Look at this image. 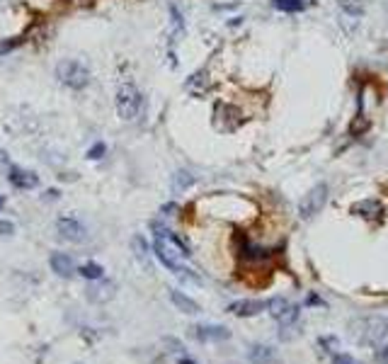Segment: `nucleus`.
Listing matches in <instances>:
<instances>
[{"instance_id": "1", "label": "nucleus", "mask_w": 388, "mask_h": 364, "mask_svg": "<svg viewBox=\"0 0 388 364\" xmlns=\"http://www.w3.org/2000/svg\"><path fill=\"white\" fill-rule=\"evenodd\" d=\"M151 229H153V233H155L153 250H155V255H158L160 263H163L168 270H173L178 277L199 282V279L192 274V270H187L183 265V258H189V248L185 245V240L180 238V235H175L173 231L168 229V226L158 224V221H153V224H151Z\"/></svg>"}, {"instance_id": "2", "label": "nucleus", "mask_w": 388, "mask_h": 364, "mask_svg": "<svg viewBox=\"0 0 388 364\" xmlns=\"http://www.w3.org/2000/svg\"><path fill=\"white\" fill-rule=\"evenodd\" d=\"M350 336L357 345L364 347H379L388 338V318L381 313H371V316L355 318L350 323Z\"/></svg>"}, {"instance_id": "3", "label": "nucleus", "mask_w": 388, "mask_h": 364, "mask_svg": "<svg viewBox=\"0 0 388 364\" xmlns=\"http://www.w3.org/2000/svg\"><path fill=\"white\" fill-rule=\"evenodd\" d=\"M56 78L58 83H63L71 90H85L90 85V68L83 61H76V58H66L56 66Z\"/></svg>"}, {"instance_id": "4", "label": "nucleus", "mask_w": 388, "mask_h": 364, "mask_svg": "<svg viewBox=\"0 0 388 364\" xmlns=\"http://www.w3.org/2000/svg\"><path fill=\"white\" fill-rule=\"evenodd\" d=\"M115 105H117L119 119L134 122V119H139L141 110H144V95H141L131 83H124V85H119V90H117Z\"/></svg>"}, {"instance_id": "5", "label": "nucleus", "mask_w": 388, "mask_h": 364, "mask_svg": "<svg viewBox=\"0 0 388 364\" xmlns=\"http://www.w3.org/2000/svg\"><path fill=\"white\" fill-rule=\"evenodd\" d=\"M326 201H328V185L326 182H318V185H313L311 190L303 195L301 204H298V216H301V219H313L316 214H321Z\"/></svg>"}, {"instance_id": "6", "label": "nucleus", "mask_w": 388, "mask_h": 364, "mask_svg": "<svg viewBox=\"0 0 388 364\" xmlns=\"http://www.w3.org/2000/svg\"><path fill=\"white\" fill-rule=\"evenodd\" d=\"M56 231L63 240H71V243H81L85 238V226L78 219H71V216H61L56 221Z\"/></svg>"}, {"instance_id": "7", "label": "nucleus", "mask_w": 388, "mask_h": 364, "mask_svg": "<svg viewBox=\"0 0 388 364\" xmlns=\"http://www.w3.org/2000/svg\"><path fill=\"white\" fill-rule=\"evenodd\" d=\"M264 308H267V301H262V299H240V301L230 304L228 313H233L238 318H253L258 313H262Z\"/></svg>"}, {"instance_id": "8", "label": "nucleus", "mask_w": 388, "mask_h": 364, "mask_svg": "<svg viewBox=\"0 0 388 364\" xmlns=\"http://www.w3.org/2000/svg\"><path fill=\"white\" fill-rule=\"evenodd\" d=\"M192 336L199 342H223L230 338V331L226 326H194Z\"/></svg>"}, {"instance_id": "9", "label": "nucleus", "mask_w": 388, "mask_h": 364, "mask_svg": "<svg viewBox=\"0 0 388 364\" xmlns=\"http://www.w3.org/2000/svg\"><path fill=\"white\" fill-rule=\"evenodd\" d=\"M8 180L17 190H34L39 185V175L34 170H22V168H10Z\"/></svg>"}, {"instance_id": "10", "label": "nucleus", "mask_w": 388, "mask_h": 364, "mask_svg": "<svg viewBox=\"0 0 388 364\" xmlns=\"http://www.w3.org/2000/svg\"><path fill=\"white\" fill-rule=\"evenodd\" d=\"M352 214L362 216V219H366V221H376L384 216V204H381L379 199H362L352 206Z\"/></svg>"}, {"instance_id": "11", "label": "nucleus", "mask_w": 388, "mask_h": 364, "mask_svg": "<svg viewBox=\"0 0 388 364\" xmlns=\"http://www.w3.org/2000/svg\"><path fill=\"white\" fill-rule=\"evenodd\" d=\"M115 282H100V284H90L87 287V299L92 304H107L110 299H115Z\"/></svg>"}, {"instance_id": "12", "label": "nucleus", "mask_w": 388, "mask_h": 364, "mask_svg": "<svg viewBox=\"0 0 388 364\" xmlns=\"http://www.w3.org/2000/svg\"><path fill=\"white\" fill-rule=\"evenodd\" d=\"M49 265H51V270L58 274V277L68 279L73 277V272H76V265H73V258L66 253H53L51 260H49Z\"/></svg>"}, {"instance_id": "13", "label": "nucleus", "mask_w": 388, "mask_h": 364, "mask_svg": "<svg viewBox=\"0 0 388 364\" xmlns=\"http://www.w3.org/2000/svg\"><path fill=\"white\" fill-rule=\"evenodd\" d=\"M170 301L175 304V308L183 313H187V316H194V313H199V304L194 301V299H189L187 294L178 292V289H170Z\"/></svg>"}, {"instance_id": "14", "label": "nucleus", "mask_w": 388, "mask_h": 364, "mask_svg": "<svg viewBox=\"0 0 388 364\" xmlns=\"http://www.w3.org/2000/svg\"><path fill=\"white\" fill-rule=\"evenodd\" d=\"M272 360H274V347L253 345V350H250V362L253 364H269Z\"/></svg>"}, {"instance_id": "15", "label": "nucleus", "mask_w": 388, "mask_h": 364, "mask_svg": "<svg viewBox=\"0 0 388 364\" xmlns=\"http://www.w3.org/2000/svg\"><path fill=\"white\" fill-rule=\"evenodd\" d=\"M272 5L282 13H301V10L308 8L306 0H272Z\"/></svg>"}, {"instance_id": "16", "label": "nucleus", "mask_w": 388, "mask_h": 364, "mask_svg": "<svg viewBox=\"0 0 388 364\" xmlns=\"http://www.w3.org/2000/svg\"><path fill=\"white\" fill-rule=\"evenodd\" d=\"M192 185H194V175L187 173V170H178V173L173 175V192H185Z\"/></svg>"}, {"instance_id": "17", "label": "nucleus", "mask_w": 388, "mask_h": 364, "mask_svg": "<svg viewBox=\"0 0 388 364\" xmlns=\"http://www.w3.org/2000/svg\"><path fill=\"white\" fill-rule=\"evenodd\" d=\"M78 272H81V277L90 279V282H97V279L105 277V270H102V265H97V263H85Z\"/></svg>"}, {"instance_id": "18", "label": "nucleus", "mask_w": 388, "mask_h": 364, "mask_svg": "<svg viewBox=\"0 0 388 364\" xmlns=\"http://www.w3.org/2000/svg\"><path fill=\"white\" fill-rule=\"evenodd\" d=\"M289 308V301L284 297H274V299H269L267 301V311H269V316L274 318V321H279L282 318V313L287 311Z\"/></svg>"}, {"instance_id": "19", "label": "nucleus", "mask_w": 388, "mask_h": 364, "mask_svg": "<svg viewBox=\"0 0 388 364\" xmlns=\"http://www.w3.org/2000/svg\"><path fill=\"white\" fill-rule=\"evenodd\" d=\"M340 8L350 19L362 17V15H364V5H362V0H340Z\"/></svg>"}, {"instance_id": "20", "label": "nucleus", "mask_w": 388, "mask_h": 364, "mask_svg": "<svg viewBox=\"0 0 388 364\" xmlns=\"http://www.w3.org/2000/svg\"><path fill=\"white\" fill-rule=\"evenodd\" d=\"M131 248H134V253H136V258L141 260V263L149 267V243H146L141 235H134V240H131Z\"/></svg>"}, {"instance_id": "21", "label": "nucleus", "mask_w": 388, "mask_h": 364, "mask_svg": "<svg viewBox=\"0 0 388 364\" xmlns=\"http://www.w3.org/2000/svg\"><path fill=\"white\" fill-rule=\"evenodd\" d=\"M105 154H107V146L102 144V141H97V144H92L90 151H87V158H90V160H100Z\"/></svg>"}, {"instance_id": "22", "label": "nucleus", "mask_w": 388, "mask_h": 364, "mask_svg": "<svg viewBox=\"0 0 388 364\" xmlns=\"http://www.w3.org/2000/svg\"><path fill=\"white\" fill-rule=\"evenodd\" d=\"M332 364H360V360H355V357L347 355V352H335V355H332Z\"/></svg>"}, {"instance_id": "23", "label": "nucleus", "mask_w": 388, "mask_h": 364, "mask_svg": "<svg viewBox=\"0 0 388 364\" xmlns=\"http://www.w3.org/2000/svg\"><path fill=\"white\" fill-rule=\"evenodd\" d=\"M374 360H376V364H388V345H384V347L379 345V350H376Z\"/></svg>"}, {"instance_id": "24", "label": "nucleus", "mask_w": 388, "mask_h": 364, "mask_svg": "<svg viewBox=\"0 0 388 364\" xmlns=\"http://www.w3.org/2000/svg\"><path fill=\"white\" fill-rule=\"evenodd\" d=\"M12 233H15L12 221H0V235H12Z\"/></svg>"}, {"instance_id": "25", "label": "nucleus", "mask_w": 388, "mask_h": 364, "mask_svg": "<svg viewBox=\"0 0 388 364\" xmlns=\"http://www.w3.org/2000/svg\"><path fill=\"white\" fill-rule=\"evenodd\" d=\"M0 165H10V156H8V151H3V149H0Z\"/></svg>"}, {"instance_id": "26", "label": "nucleus", "mask_w": 388, "mask_h": 364, "mask_svg": "<svg viewBox=\"0 0 388 364\" xmlns=\"http://www.w3.org/2000/svg\"><path fill=\"white\" fill-rule=\"evenodd\" d=\"M178 364H196V362L192 360V357H180Z\"/></svg>"}, {"instance_id": "27", "label": "nucleus", "mask_w": 388, "mask_h": 364, "mask_svg": "<svg viewBox=\"0 0 388 364\" xmlns=\"http://www.w3.org/2000/svg\"><path fill=\"white\" fill-rule=\"evenodd\" d=\"M47 197H49V199H56L58 192H56V190H49V192H47Z\"/></svg>"}, {"instance_id": "28", "label": "nucleus", "mask_w": 388, "mask_h": 364, "mask_svg": "<svg viewBox=\"0 0 388 364\" xmlns=\"http://www.w3.org/2000/svg\"><path fill=\"white\" fill-rule=\"evenodd\" d=\"M3 206H5V199H3V197H0V209H3Z\"/></svg>"}]
</instances>
